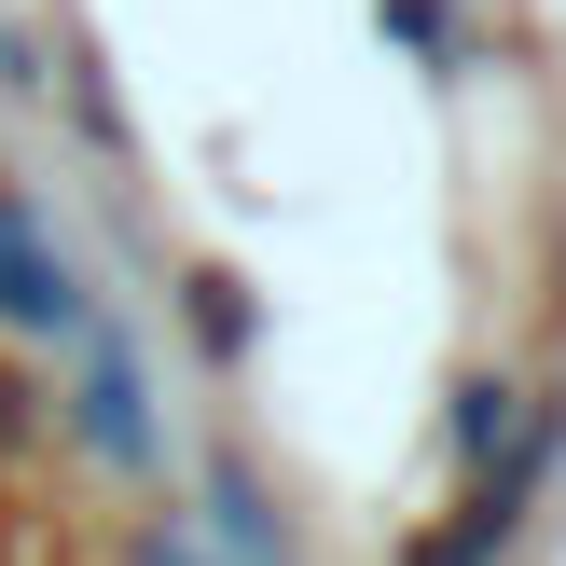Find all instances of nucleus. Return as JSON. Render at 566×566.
<instances>
[{
    "label": "nucleus",
    "instance_id": "f257e3e1",
    "mask_svg": "<svg viewBox=\"0 0 566 566\" xmlns=\"http://www.w3.org/2000/svg\"><path fill=\"white\" fill-rule=\"evenodd\" d=\"M0 318H14V332H42V346H83V332H97L83 276L55 263V235H42L28 208H0Z\"/></svg>",
    "mask_w": 566,
    "mask_h": 566
},
{
    "label": "nucleus",
    "instance_id": "f03ea898",
    "mask_svg": "<svg viewBox=\"0 0 566 566\" xmlns=\"http://www.w3.org/2000/svg\"><path fill=\"white\" fill-rule=\"evenodd\" d=\"M70 359H83V374H70V429L97 442L111 470H153V415H138V359H125V332L97 318V332H83Z\"/></svg>",
    "mask_w": 566,
    "mask_h": 566
},
{
    "label": "nucleus",
    "instance_id": "7ed1b4c3",
    "mask_svg": "<svg viewBox=\"0 0 566 566\" xmlns=\"http://www.w3.org/2000/svg\"><path fill=\"white\" fill-rule=\"evenodd\" d=\"M512 415H525V387H470V401H457V457H497V442H512Z\"/></svg>",
    "mask_w": 566,
    "mask_h": 566
},
{
    "label": "nucleus",
    "instance_id": "20e7f679",
    "mask_svg": "<svg viewBox=\"0 0 566 566\" xmlns=\"http://www.w3.org/2000/svg\"><path fill=\"white\" fill-rule=\"evenodd\" d=\"M208 512H221V553H235V566H263V497H249L235 470H221V484H208Z\"/></svg>",
    "mask_w": 566,
    "mask_h": 566
},
{
    "label": "nucleus",
    "instance_id": "39448f33",
    "mask_svg": "<svg viewBox=\"0 0 566 566\" xmlns=\"http://www.w3.org/2000/svg\"><path fill=\"white\" fill-rule=\"evenodd\" d=\"M193 332H208V346H221V359H235V346H249V304H235V276H193Z\"/></svg>",
    "mask_w": 566,
    "mask_h": 566
},
{
    "label": "nucleus",
    "instance_id": "423d86ee",
    "mask_svg": "<svg viewBox=\"0 0 566 566\" xmlns=\"http://www.w3.org/2000/svg\"><path fill=\"white\" fill-rule=\"evenodd\" d=\"M153 566H193V553H180V539H153Z\"/></svg>",
    "mask_w": 566,
    "mask_h": 566
}]
</instances>
